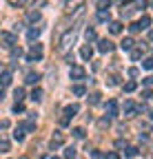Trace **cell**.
Masks as SVG:
<instances>
[{
  "label": "cell",
  "instance_id": "ba28073f",
  "mask_svg": "<svg viewBox=\"0 0 153 159\" xmlns=\"http://www.w3.org/2000/svg\"><path fill=\"white\" fill-rule=\"evenodd\" d=\"M69 75H71V80H82V77L87 75V71H84L82 66H71Z\"/></svg>",
  "mask_w": 153,
  "mask_h": 159
},
{
  "label": "cell",
  "instance_id": "83f0119b",
  "mask_svg": "<svg viewBox=\"0 0 153 159\" xmlns=\"http://www.w3.org/2000/svg\"><path fill=\"white\" fill-rule=\"evenodd\" d=\"M9 5H11V7H25L27 0H9Z\"/></svg>",
  "mask_w": 153,
  "mask_h": 159
},
{
  "label": "cell",
  "instance_id": "7a4b0ae2",
  "mask_svg": "<svg viewBox=\"0 0 153 159\" xmlns=\"http://www.w3.org/2000/svg\"><path fill=\"white\" fill-rule=\"evenodd\" d=\"M75 113H78V106H75V104H73V106H67V108H65V115L60 117V124H62V126H67L71 119L75 117Z\"/></svg>",
  "mask_w": 153,
  "mask_h": 159
},
{
  "label": "cell",
  "instance_id": "6da1fadb",
  "mask_svg": "<svg viewBox=\"0 0 153 159\" xmlns=\"http://www.w3.org/2000/svg\"><path fill=\"white\" fill-rule=\"evenodd\" d=\"M38 60H42V44H31L29 53H27V62H38Z\"/></svg>",
  "mask_w": 153,
  "mask_h": 159
},
{
  "label": "cell",
  "instance_id": "8992f818",
  "mask_svg": "<svg viewBox=\"0 0 153 159\" xmlns=\"http://www.w3.org/2000/svg\"><path fill=\"white\" fill-rule=\"evenodd\" d=\"M0 40H2V44H5L7 49H11V47L16 44V35L9 33V31H2V33H0Z\"/></svg>",
  "mask_w": 153,
  "mask_h": 159
},
{
  "label": "cell",
  "instance_id": "f6af8a7d",
  "mask_svg": "<svg viewBox=\"0 0 153 159\" xmlns=\"http://www.w3.org/2000/svg\"><path fill=\"white\" fill-rule=\"evenodd\" d=\"M0 128H2V130H7V128H9V122H7V119H2V122H0Z\"/></svg>",
  "mask_w": 153,
  "mask_h": 159
},
{
  "label": "cell",
  "instance_id": "52a82bcc",
  "mask_svg": "<svg viewBox=\"0 0 153 159\" xmlns=\"http://www.w3.org/2000/svg\"><path fill=\"white\" fill-rule=\"evenodd\" d=\"M98 51L100 53H111L113 51V42H111V40H100V42H98Z\"/></svg>",
  "mask_w": 153,
  "mask_h": 159
},
{
  "label": "cell",
  "instance_id": "277c9868",
  "mask_svg": "<svg viewBox=\"0 0 153 159\" xmlns=\"http://www.w3.org/2000/svg\"><path fill=\"white\" fill-rule=\"evenodd\" d=\"M65 144V133H60V130H53V135H51V148L55 150V148H60Z\"/></svg>",
  "mask_w": 153,
  "mask_h": 159
},
{
  "label": "cell",
  "instance_id": "cb8c5ba5",
  "mask_svg": "<svg viewBox=\"0 0 153 159\" xmlns=\"http://www.w3.org/2000/svg\"><path fill=\"white\" fill-rule=\"evenodd\" d=\"M9 82H11V71H5L2 73V86H9Z\"/></svg>",
  "mask_w": 153,
  "mask_h": 159
},
{
  "label": "cell",
  "instance_id": "4316f807",
  "mask_svg": "<svg viewBox=\"0 0 153 159\" xmlns=\"http://www.w3.org/2000/svg\"><path fill=\"white\" fill-rule=\"evenodd\" d=\"M31 22H36V20H40V11H29V16H27Z\"/></svg>",
  "mask_w": 153,
  "mask_h": 159
},
{
  "label": "cell",
  "instance_id": "7dc6e473",
  "mask_svg": "<svg viewBox=\"0 0 153 159\" xmlns=\"http://www.w3.org/2000/svg\"><path fill=\"white\" fill-rule=\"evenodd\" d=\"M129 75L131 77H138V69H129Z\"/></svg>",
  "mask_w": 153,
  "mask_h": 159
},
{
  "label": "cell",
  "instance_id": "f1b7e54d",
  "mask_svg": "<svg viewBox=\"0 0 153 159\" xmlns=\"http://www.w3.org/2000/svg\"><path fill=\"white\" fill-rule=\"evenodd\" d=\"M124 155H127V157H136V155H138V148H133V146H129V148L124 150Z\"/></svg>",
  "mask_w": 153,
  "mask_h": 159
},
{
  "label": "cell",
  "instance_id": "74e56055",
  "mask_svg": "<svg viewBox=\"0 0 153 159\" xmlns=\"http://www.w3.org/2000/svg\"><path fill=\"white\" fill-rule=\"evenodd\" d=\"M11 55H13V57H20V55H22V49H20V47H18V49H11Z\"/></svg>",
  "mask_w": 153,
  "mask_h": 159
},
{
  "label": "cell",
  "instance_id": "ab89813d",
  "mask_svg": "<svg viewBox=\"0 0 153 159\" xmlns=\"http://www.w3.org/2000/svg\"><path fill=\"white\" fill-rule=\"evenodd\" d=\"M13 111H16V113H22V111H25V106H22L20 102H16V106H13Z\"/></svg>",
  "mask_w": 153,
  "mask_h": 159
},
{
  "label": "cell",
  "instance_id": "816d5d0a",
  "mask_svg": "<svg viewBox=\"0 0 153 159\" xmlns=\"http://www.w3.org/2000/svg\"><path fill=\"white\" fill-rule=\"evenodd\" d=\"M53 159H55V157H53Z\"/></svg>",
  "mask_w": 153,
  "mask_h": 159
},
{
  "label": "cell",
  "instance_id": "484cf974",
  "mask_svg": "<svg viewBox=\"0 0 153 159\" xmlns=\"http://www.w3.org/2000/svg\"><path fill=\"white\" fill-rule=\"evenodd\" d=\"M129 31H131V33H138V31H142L140 22H131V25H129Z\"/></svg>",
  "mask_w": 153,
  "mask_h": 159
},
{
  "label": "cell",
  "instance_id": "7402d4cb",
  "mask_svg": "<svg viewBox=\"0 0 153 159\" xmlns=\"http://www.w3.org/2000/svg\"><path fill=\"white\" fill-rule=\"evenodd\" d=\"M73 157H75V148H73V146L65 148V159H73Z\"/></svg>",
  "mask_w": 153,
  "mask_h": 159
},
{
  "label": "cell",
  "instance_id": "c3c4849f",
  "mask_svg": "<svg viewBox=\"0 0 153 159\" xmlns=\"http://www.w3.org/2000/svg\"><path fill=\"white\" fill-rule=\"evenodd\" d=\"M149 40H153V31H151V33H149Z\"/></svg>",
  "mask_w": 153,
  "mask_h": 159
},
{
  "label": "cell",
  "instance_id": "60d3db41",
  "mask_svg": "<svg viewBox=\"0 0 153 159\" xmlns=\"http://www.w3.org/2000/svg\"><path fill=\"white\" fill-rule=\"evenodd\" d=\"M136 7H138V9H144V7H146V0H136Z\"/></svg>",
  "mask_w": 153,
  "mask_h": 159
},
{
  "label": "cell",
  "instance_id": "ee69618b",
  "mask_svg": "<svg viewBox=\"0 0 153 159\" xmlns=\"http://www.w3.org/2000/svg\"><path fill=\"white\" fill-rule=\"evenodd\" d=\"M142 97H144V99H149V97H153V93L146 89V91H142Z\"/></svg>",
  "mask_w": 153,
  "mask_h": 159
},
{
  "label": "cell",
  "instance_id": "681fc988",
  "mask_svg": "<svg viewBox=\"0 0 153 159\" xmlns=\"http://www.w3.org/2000/svg\"><path fill=\"white\" fill-rule=\"evenodd\" d=\"M151 119H153V111H151Z\"/></svg>",
  "mask_w": 153,
  "mask_h": 159
},
{
  "label": "cell",
  "instance_id": "bcb514c9",
  "mask_svg": "<svg viewBox=\"0 0 153 159\" xmlns=\"http://www.w3.org/2000/svg\"><path fill=\"white\" fill-rule=\"evenodd\" d=\"M144 84H146V86H153V77H151V75L144 77Z\"/></svg>",
  "mask_w": 153,
  "mask_h": 159
},
{
  "label": "cell",
  "instance_id": "8fae6325",
  "mask_svg": "<svg viewBox=\"0 0 153 159\" xmlns=\"http://www.w3.org/2000/svg\"><path fill=\"white\" fill-rule=\"evenodd\" d=\"M38 80H40V73H33V71H29V73L25 75V82H27V84H38Z\"/></svg>",
  "mask_w": 153,
  "mask_h": 159
},
{
  "label": "cell",
  "instance_id": "30bf717a",
  "mask_svg": "<svg viewBox=\"0 0 153 159\" xmlns=\"http://www.w3.org/2000/svg\"><path fill=\"white\" fill-rule=\"evenodd\" d=\"M109 31H111L113 35L122 33V22H120V20H113V22H109Z\"/></svg>",
  "mask_w": 153,
  "mask_h": 159
},
{
  "label": "cell",
  "instance_id": "44dd1931",
  "mask_svg": "<svg viewBox=\"0 0 153 159\" xmlns=\"http://www.w3.org/2000/svg\"><path fill=\"white\" fill-rule=\"evenodd\" d=\"M22 128H25L27 133H33V130H36V124H33V119H29V122H25V124H22Z\"/></svg>",
  "mask_w": 153,
  "mask_h": 159
},
{
  "label": "cell",
  "instance_id": "9a60e30c",
  "mask_svg": "<svg viewBox=\"0 0 153 159\" xmlns=\"http://www.w3.org/2000/svg\"><path fill=\"white\" fill-rule=\"evenodd\" d=\"M31 99H33V102H40V99H42V89H33L31 91Z\"/></svg>",
  "mask_w": 153,
  "mask_h": 159
},
{
  "label": "cell",
  "instance_id": "2e32d148",
  "mask_svg": "<svg viewBox=\"0 0 153 159\" xmlns=\"http://www.w3.org/2000/svg\"><path fill=\"white\" fill-rule=\"evenodd\" d=\"M109 7H111V0H98V9L100 11H109Z\"/></svg>",
  "mask_w": 153,
  "mask_h": 159
},
{
  "label": "cell",
  "instance_id": "e0dca14e",
  "mask_svg": "<svg viewBox=\"0 0 153 159\" xmlns=\"http://www.w3.org/2000/svg\"><path fill=\"white\" fill-rule=\"evenodd\" d=\"M84 93H87V89H84L82 84H75V86H73V95H78V97H82Z\"/></svg>",
  "mask_w": 153,
  "mask_h": 159
},
{
  "label": "cell",
  "instance_id": "b9f144b4",
  "mask_svg": "<svg viewBox=\"0 0 153 159\" xmlns=\"http://www.w3.org/2000/svg\"><path fill=\"white\" fill-rule=\"evenodd\" d=\"M98 126H100V128H107V126H109V119H100Z\"/></svg>",
  "mask_w": 153,
  "mask_h": 159
},
{
  "label": "cell",
  "instance_id": "5bb4252c",
  "mask_svg": "<svg viewBox=\"0 0 153 159\" xmlns=\"http://www.w3.org/2000/svg\"><path fill=\"white\" fill-rule=\"evenodd\" d=\"M138 113V106L133 102H124V115H136Z\"/></svg>",
  "mask_w": 153,
  "mask_h": 159
},
{
  "label": "cell",
  "instance_id": "8d00e7d4",
  "mask_svg": "<svg viewBox=\"0 0 153 159\" xmlns=\"http://www.w3.org/2000/svg\"><path fill=\"white\" fill-rule=\"evenodd\" d=\"M98 20H109V11H98Z\"/></svg>",
  "mask_w": 153,
  "mask_h": 159
},
{
  "label": "cell",
  "instance_id": "836d02e7",
  "mask_svg": "<svg viewBox=\"0 0 153 159\" xmlns=\"http://www.w3.org/2000/svg\"><path fill=\"white\" fill-rule=\"evenodd\" d=\"M142 66H144V69H153V57H146L144 62H142Z\"/></svg>",
  "mask_w": 153,
  "mask_h": 159
},
{
  "label": "cell",
  "instance_id": "7c38bea8",
  "mask_svg": "<svg viewBox=\"0 0 153 159\" xmlns=\"http://www.w3.org/2000/svg\"><path fill=\"white\" fill-rule=\"evenodd\" d=\"M133 44H136V42H133V38H124L120 42V49L122 51H133Z\"/></svg>",
  "mask_w": 153,
  "mask_h": 159
},
{
  "label": "cell",
  "instance_id": "603a6c76",
  "mask_svg": "<svg viewBox=\"0 0 153 159\" xmlns=\"http://www.w3.org/2000/svg\"><path fill=\"white\" fill-rule=\"evenodd\" d=\"M136 89H138V84L133 82V80H131V82H127V84H124V91H127V93H133Z\"/></svg>",
  "mask_w": 153,
  "mask_h": 159
},
{
  "label": "cell",
  "instance_id": "d4e9b609",
  "mask_svg": "<svg viewBox=\"0 0 153 159\" xmlns=\"http://www.w3.org/2000/svg\"><path fill=\"white\" fill-rule=\"evenodd\" d=\"M149 25H151V18H149V16H142V18H140V27H142V29H146Z\"/></svg>",
  "mask_w": 153,
  "mask_h": 159
},
{
  "label": "cell",
  "instance_id": "f546056e",
  "mask_svg": "<svg viewBox=\"0 0 153 159\" xmlns=\"http://www.w3.org/2000/svg\"><path fill=\"white\" fill-rule=\"evenodd\" d=\"M13 95H16V102H20V99L25 97V89H16V93H13Z\"/></svg>",
  "mask_w": 153,
  "mask_h": 159
},
{
  "label": "cell",
  "instance_id": "f35d334b",
  "mask_svg": "<svg viewBox=\"0 0 153 159\" xmlns=\"http://www.w3.org/2000/svg\"><path fill=\"white\" fill-rule=\"evenodd\" d=\"M91 159H102V152L100 150H91Z\"/></svg>",
  "mask_w": 153,
  "mask_h": 159
},
{
  "label": "cell",
  "instance_id": "4dcf8cb0",
  "mask_svg": "<svg viewBox=\"0 0 153 159\" xmlns=\"http://www.w3.org/2000/svg\"><path fill=\"white\" fill-rule=\"evenodd\" d=\"M131 57H133V60H140V57H142V49H133V51H131Z\"/></svg>",
  "mask_w": 153,
  "mask_h": 159
},
{
  "label": "cell",
  "instance_id": "ffe728a7",
  "mask_svg": "<svg viewBox=\"0 0 153 159\" xmlns=\"http://www.w3.org/2000/svg\"><path fill=\"white\" fill-rule=\"evenodd\" d=\"M38 35H40V29H38V27H36V29H29V31H27V38H29V40H36Z\"/></svg>",
  "mask_w": 153,
  "mask_h": 159
},
{
  "label": "cell",
  "instance_id": "d6986e66",
  "mask_svg": "<svg viewBox=\"0 0 153 159\" xmlns=\"http://www.w3.org/2000/svg\"><path fill=\"white\" fill-rule=\"evenodd\" d=\"M13 139H16V142H22V139H25V133H22V128H20V126L16 128V133H13Z\"/></svg>",
  "mask_w": 153,
  "mask_h": 159
},
{
  "label": "cell",
  "instance_id": "d6a6232c",
  "mask_svg": "<svg viewBox=\"0 0 153 159\" xmlns=\"http://www.w3.org/2000/svg\"><path fill=\"white\" fill-rule=\"evenodd\" d=\"M84 38H87V40H95V31H93V29H87V31H84Z\"/></svg>",
  "mask_w": 153,
  "mask_h": 159
},
{
  "label": "cell",
  "instance_id": "ac0fdd59",
  "mask_svg": "<svg viewBox=\"0 0 153 159\" xmlns=\"http://www.w3.org/2000/svg\"><path fill=\"white\" fill-rule=\"evenodd\" d=\"M100 97H102L100 93H93V95L89 97V104H91V106H98V104H100Z\"/></svg>",
  "mask_w": 153,
  "mask_h": 159
},
{
  "label": "cell",
  "instance_id": "3957f363",
  "mask_svg": "<svg viewBox=\"0 0 153 159\" xmlns=\"http://www.w3.org/2000/svg\"><path fill=\"white\" fill-rule=\"evenodd\" d=\"M71 42H73V31H65L62 38H60V42H58V49L60 51H67L71 47Z\"/></svg>",
  "mask_w": 153,
  "mask_h": 159
},
{
  "label": "cell",
  "instance_id": "9c48e42d",
  "mask_svg": "<svg viewBox=\"0 0 153 159\" xmlns=\"http://www.w3.org/2000/svg\"><path fill=\"white\" fill-rule=\"evenodd\" d=\"M107 113H109V117L118 115V102H116V99H109V102H107Z\"/></svg>",
  "mask_w": 153,
  "mask_h": 159
},
{
  "label": "cell",
  "instance_id": "4fadbf2b",
  "mask_svg": "<svg viewBox=\"0 0 153 159\" xmlns=\"http://www.w3.org/2000/svg\"><path fill=\"white\" fill-rule=\"evenodd\" d=\"M91 55H93V49H91L89 44H84V47L80 49V57H82V60H91Z\"/></svg>",
  "mask_w": 153,
  "mask_h": 159
},
{
  "label": "cell",
  "instance_id": "7bdbcfd3",
  "mask_svg": "<svg viewBox=\"0 0 153 159\" xmlns=\"http://www.w3.org/2000/svg\"><path fill=\"white\" fill-rule=\"evenodd\" d=\"M116 84H118V77H116V75L109 77V86H116Z\"/></svg>",
  "mask_w": 153,
  "mask_h": 159
},
{
  "label": "cell",
  "instance_id": "d590c367",
  "mask_svg": "<svg viewBox=\"0 0 153 159\" xmlns=\"http://www.w3.org/2000/svg\"><path fill=\"white\" fill-rule=\"evenodd\" d=\"M0 148H2V152H9V142H7V139L0 142Z\"/></svg>",
  "mask_w": 153,
  "mask_h": 159
},
{
  "label": "cell",
  "instance_id": "1f68e13d",
  "mask_svg": "<svg viewBox=\"0 0 153 159\" xmlns=\"http://www.w3.org/2000/svg\"><path fill=\"white\" fill-rule=\"evenodd\" d=\"M73 137L82 139V137H84V128H73Z\"/></svg>",
  "mask_w": 153,
  "mask_h": 159
},
{
  "label": "cell",
  "instance_id": "f907efd6",
  "mask_svg": "<svg viewBox=\"0 0 153 159\" xmlns=\"http://www.w3.org/2000/svg\"><path fill=\"white\" fill-rule=\"evenodd\" d=\"M151 5H153V0H151Z\"/></svg>",
  "mask_w": 153,
  "mask_h": 159
},
{
  "label": "cell",
  "instance_id": "5b68a950",
  "mask_svg": "<svg viewBox=\"0 0 153 159\" xmlns=\"http://www.w3.org/2000/svg\"><path fill=\"white\" fill-rule=\"evenodd\" d=\"M82 5H84V0H67V2H65V11L73 13V11H78Z\"/></svg>",
  "mask_w": 153,
  "mask_h": 159
},
{
  "label": "cell",
  "instance_id": "e575fe53",
  "mask_svg": "<svg viewBox=\"0 0 153 159\" xmlns=\"http://www.w3.org/2000/svg\"><path fill=\"white\" fill-rule=\"evenodd\" d=\"M104 159H120V155H118L116 150H111V152H107V155H104Z\"/></svg>",
  "mask_w": 153,
  "mask_h": 159
}]
</instances>
